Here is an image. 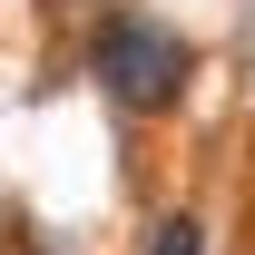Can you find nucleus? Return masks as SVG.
I'll use <instances>...</instances> for the list:
<instances>
[{
	"label": "nucleus",
	"instance_id": "f257e3e1",
	"mask_svg": "<svg viewBox=\"0 0 255 255\" xmlns=\"http://www.w3.org/2000/svg\"><path fill=\"white\" fill-rule=\"evenodd\" d=\"M89 79L118 98L128 118H157V108H177V98H187L196 49L167 30V20H147V10H108V20H98V39H89Z\"/></svg>",
	"mask_w": 255,
	"mask_h": 255
},
{
	"label": "nucleus",
	"instance_id": "f03ea898",
	"mask_svg": "<svg viewBox=\"0 0 255 255\" xmlns=\"http://www.w3.org/2000/svg\"><path fill=\"white\" fill-rule=\"evenodd\" d=\"M147 255H206V226H196V216H157Z\"/></svg>",
	"mask_w": 255,
	"mask_h": 255
}]
</instances>
